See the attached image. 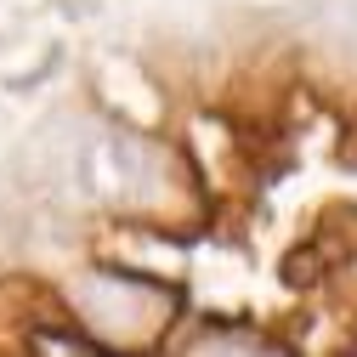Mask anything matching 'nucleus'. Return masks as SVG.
Returning a JSON list of instances; mask_svg holds the SVG:
<instances>
[]
</instances>
